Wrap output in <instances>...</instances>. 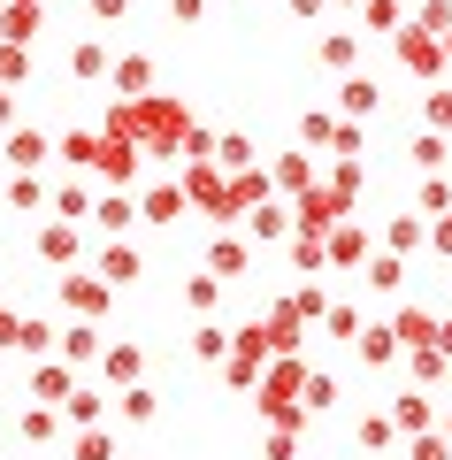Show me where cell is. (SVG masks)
Returning <instances> with one entry per match:
<instances>
[{
	"label": "cell",
	"instance_id": "obj_1",
	"mask_svg": "<svg viewBox=\"0 0 452 460\" xmlns=\"http://www.w3.org/2000/svg\"><path fill=\"white\" fill-rule=\"evenodd\" d=\"M100 131L130 138L138 154H184V138H192V115H184V100H169V93H138V100H115Z\"/></svg>",
	"mask_w": 452,
	"mask_h": 460
},
{
	"label": "cell",
	"instance_id": "obj_2",
	"mask_svg": "<svg viewBox=\"0 0 452 460\" xmlns=\"http://www.w3.org/2000/svg\"><path fill=\"white\" fill-rule=\"evenodd\" d=\"M391 39H399V62H406V77H421V84H437V77H445V39H437V31L406 23V31H391Z\"/></svg>",
	"mask_w": 452,
	"mask_h": 460
},
{
	"label": "cell",
	"instance_id": "obj_3",
	"mask_svg": "<svg viewBox=\"0 0 452 460\" xmlns=\"http://www.w3.org/2000/svg\"><path fill=\"white\" fill-rule=\"evenodd\" d=\"M353 361H360V368H391V361H406L399 330H391V323H360V338H353Z\"/></svg>",
	"mask_w": 452,
	"mask_h": 460
},
{
	"label": "cell",
	"instance_id": "obj_4",
	"mask_svg": "<svg viewBox=\"0 0 452 460\" xmlns=\"http://www.w3.org/2000/svg\"><path fill=\"white\" fill-rule=\"evenodd\" d=\"M323 261H330V269H360V261H368V223H353V215H345V223L323 238Z\"/></svg>",
	"mask_w": 452,
	"mask_h": 460
},
{
	"label": "cell",
	"instance_id": "obj_5",
	"mask_svg": "<svg viewBox=\"0 0 452 460\" xmlns=\"http://www.w3.org/2000/svg\"><path fill=\"white\" fill-rule=\"evenodd\" d=\"M138 277H146V253L123 246V238H108V246H100V284H108V292H123V284H138Z\"/></svg>",
	"mask_w": 452,
	"mask_h": 460
},
{
	"label": "cell",
	"instance_id": "obj_6",
	"mask_svg": "<svg viewBox=\"0 0 452 460\" xmlns=\"http://www.w3.org/2000/svg\"><path fill=\"white\" fill-rule=\"evenodd\" d=\"M384 414L399 422V438H421V429H437V399H430V392H414V384H406V392L391 399Z\"/></svg>",
	"mask_w": 452,
	"mask_h": 460
},
{
	"label": "cell",
	"instance_id": "obj_7",
	"mask_svg": "<svg viewBox=\"0 0 452 460\" xmlns=\"http://www.w3.org/2000/svg\"><path fill=\"white\" fill-rule=\"evenodd\" d=\"M376 108H384V93H376V77H360V69H353V77L338 84V123H368Z\"/></svg>",
	"mask_w": 452,
	"mask_h": 460
},
{
	"label": "cell",
	"instance_id": "obj_8",
	"mask_svg": "<svg viewBox=\"0 0 452 460\" xmlns=\"http://www.w3.org/2000/svg\"><path fill=\"white\" fill-rule=\"evenodd\" d=\"M100 376H108L115 392H130V384H146V353L138 345H108V353H100Z\"/></svg>",
	"mask_w": 452,
	"mask_h": 460
},
{
	"label": "cell",
	"instance_id": "obj_9",
	"mask_svg": "<svg viewBox=\"0 0 452 460\" xmlns=\"http://www.w3.org/2000/svg\"><path fill=\"white\" fill-rule=\"evenodd\" d=\"M208 277H223V284L253 277V246H245V238H215V253H208Z\"/></svg>",
	"mask_w": 452,
	"mask_h": 460
},
{
	"label": "cell",
	"instance_id": "obj_10",
	"mask_svg": "<svg viewBox=\"0 0 452 460\" xmlns=\"http://www.w3.org/2000/svg\"><path fill=\"white\" fill-rule=\"evenodd\" d=\"M0 154H8V169H16V177H31V169L39 162H47V131H23V123H16V131H8V146H0Z\"/></svg>",
	"mask_w": 452,
	"mask_h": 460
},
{
	"label": "cell",
	"instance_id": "obj_11",
	"mask_svg": "<svg viewBox=\"0 0 452 460\" xmlns=\"http://www.w3.org/2000/svg\"><path fill=\"white\" fill-rule=\"evenodd\" d=\"M391 330H399L406 353H414V345H437V307H414V299H406V307L391 314Z\"/></svg>",
	"mask_w": 452,
	"mask_h": 460
},
{
	"label": "cell",
	"instance_id": "obj_12",
	"mask_svg": "<svg viewBox=\"0 0 452 460\" xmlns=\"http://www.w3.org/2000/svg\"><path fill=\"white\" fill-rule=\"evenodd\" d=\"M77 246H84L77 223H47V230H39V261H47V269H69V261H77Z\"/></svg>",
	"mask_w": 452,
	"mask_h": 460
},
{
	"label": "cell",
	"instance_id": "obj_13",
	"mask_svg": "<svg viewBox=\"0 0 452 460\" xmlns=\"http://www.w3.org/2000/svg\"><path fill=\"white\" fill-rule=\"evenodd\" d=\"M54 353H62L69 368H84V361H100V353H108V345H100V330H93V323H69L62 338H54Z\"/></svg>",
	"mask_w": 452,
	"mask_h": 460
},
{
	"label": "cell",
	"instance_id": "obj_14",
	"mask_svg": "<svg viewBox=\"0 0 452 460\" xmlns=\"http://www.w3.org/2000/svg\"><path fill=\"white\" fill-rule=\"evenodd\" d=\"M62 307H77L93 323V314H108V284L100 277H62Z\"/></svg>",
	"mask_w": 452,
	"mask_h": 460
},
{
	"label": "cell",
	"instance_id": "obj_15",
	"mask_svg": "<svg viewBox=\"0 0 452 460\" xmlns=\"http://www.w3.org/2000/svg\"><path fill=\"white\" fill-rule=\"evenodd\" d=\"M108 84H115V100H138L154 84V62L146 54H123V62H108Z\"/></svg>",
	"mask_w": 452,
	"mask_h": 460
},
{
	"label": "cell",
	"instance_id": "obj_16",
	"mask_svg": "<svg viewBox=\"0 0 452 460\" xmlns=\"http://www.w3.org/2000/svg\"><path fill=\"white\" fill-rule=\"evenodd\" d=\"M31 392H39V399H47V407H54V414H62V399H69V392H77V376H69V361H39V368H31Z\"/></svg>",
	"mask_w": 452,
	"mask_h": 460
},
{
	"label": "cell",
	"instance_id": "obj_17",
	"mask_svg": "<svg viewBox=\"0 0 452 460\" xmlns=\"http://www.w3.org/2000/svg\"><path fill=\"white\" fill-rule=\"evenodd\" d=\"M0 39H8V47H31L39 39V0H8V8H0Z\"/></svg>",
	"mask_w": 452,
	"mask_h": 460
},
{
	"label": "cell",
	"instance_id": "obj_18",
	"mask_svg": "<svg viewBox=\"0 0 452 460\" xmlns=\"http://www.w3.org/2000/svg\"><path fill=\"white\" fill-rule=\"evenodd\" d=\"M414 246H430V223H421V215H391V223H384V253L406 261Z\"/></svg>",
	"mask_w": 452,
	"mask_h": 460
},
{
	"label": "cell",
	"instance_id": "obj_19",
	"mask_svg": "<svg viewBox=\"0 0 452 460\" xmlns=\"http://www.w3.org/2000/svg\"><path fill=\"white\" fill-rule=\"evenodd\" d=\"M269 184H276V192H307V184H315V154H276Z\"/></svg>",
	"mask_w": 452,
	"mask_h": 460
},
{
	"label": "cell",
	"instance_id": "obj_20",
	"mask_svg": "<svg viewBox=\"0 0 452 460\" xmlns=\"http://www.w3.org/2000/svg\"><path fill=\"white\" fill-rule=\"evenodd\" d=\"M406 376H414V392H430V384L452 376V361L437 353V345H414V353H406Z\"/></svg>",
	"mask_w": 452,
	"mask_h": 460
},
{
	"label": "cell",
	"instance_id": "obj_21",
	"mask_svg": "<svg viewBox=\"0 0 452 460\" xmlns=\"http://www.w3.org/2000/svg\"><path fill=\"white\" fill-rule=\"evenodd\" d=\"M8 353H31V361H47V353H54V323L23 314V323H16V338H8Z\"/></svg>",
	"mask_w": 452,
	"mask_h": 460
},
{
	"label": "cell",
	"instance_id": "obj_22",
	"mask_svg": "<svg viewBox=\"0 0 452 460\" xmlns=\"http://www.w3.org/2000/svg\"><path fill=\"white\" fill-rule=\"evenodd\" d=\"M62 414H69V422H77V429H93L100 414H108V392H100V384H77V392L62 399Z\"/></svg>",
	"mask_w": 452,
	"mask_h": 460
},
{
	"label": "cell",
	"instance_id": "obj_23",
	"mask_svg": "<svg viewBox=\"0 0 452 460\" xmlns=\"http://www.w3.org/2000/svg\"><path fill=\"white\" fill-rule=\"evenodd\" d=\"M360 269H368V284H376V299H391V292H406V261H399V253H368V261H360Z\"/></svg>",
	"mask_w": 452,
	"mask_h": 460
},
{
	"label": "cell",
	"instance_id": "obj_24",
	"mask_svg": "<svg viewBox=\"0 0 452 460\" xmlns=\"http://www.w3.org/2000/svg\"><path fill=\"white\" fill-rule=\"evenodd\" d=\"M353 438L368 445V453H391V445H399V422H391V414L376 407V414H360V422H353Z\"/></svg>",
	"mask_w": 452,
	"mask_h": 460
},
{
	"label": "cell",
	"instance_id": "obj_25",
	"mask_svg": "<svg viewBox=\"0 0 452 460\" xmlns=\"http://www.w3.org/2000/svg\"><path fill=\"white\" fill-rule=\"evenodd\" d=\"M406 162H414V169H421V177H437V169H445V162H452V138H437V131H421V138H414V146H406Z\"/></svg>",
	"mask_w": 452,
	"mask_h": 460
},
{
	"label": "cell",
	"instance_id": "obj_26",
	"mask_svg": "<svg viewBox=\"0 0 452 460\" xmlns=\"http://www.w3.org/2000/svg\"><path fill=\"white\" fill-rule=\"evenodd\" d=\"M414 215H421V223H430V215H452V177H445V169H437V177H421Z\"/></svg>",
	"mask_w": 452,
	"mask_h": 460
},
{
	"label": "cell",
	"instance_id": "obj_27",
	"mask_svg": "<svg viewBox=\"0 0 452 460\" xmlns=\"http://www.w3.org/2000/svg\"><path fill=\"white\" fill-rule=\"evenodd\" d=\"M93 223L108 230V238H123V230H130V192H100L93 199Z\"/></svg>",
	"mask_w": 452,
	"mask_h": 460
},
{
	"label": "cell",
	"instance_id": "obj_28",
	"mask_svg": "<svg viewBox=\"0 0 452 460\" xmlns=\"http://www.w3.org/2000/svg\"><path fill=\"white\" fill-rule=\"evenodd\" d=\"M421 131L452 138V93H445V84H430V93H421Z\"/></svg>",
	"mask_w": 452,
	"mask_h": 460
},
{
	"label": "cell",
	"instance_id": "obj_29",
	"mask_svg": "<svg viewBox=\"0 0 452 460\" xmlns=\"http://www.w3.org/2000/svg\"><path fill=\"white\" fill-rule=\"evenodd\" d=\"M138 208H146V223H177V215H184V192H177V184H154Z\"/></svg>",
	"mask_w": 452,
	"mask_h": 460
},
{
	"label": "cell",
	"instance_id": "obj_30",
	"mask_svg": "<svg viewBox=\"0 0 452 460\" xmlns=\"http://www.w3.org/2000/svg\"><path fill=\"white\" fill-rule=\"evenodd\" d=\"M115 414H123V422H154V414H162V399L146 392V384H130V392H115Z\"/></svg>",
	"mask_w": 452,
	"mask_h": 460
},
{
	"label": "cell",
	"instance_id": "obj_31",
	"mask_svg": "<svg viewBox=\"0 0 452 460\" xmlns=\"http://www.w3.org/2000/svg\"><path fill=\"white\" fill-rule=\"evenodd\" d=\"M69 69H77L84 84H100V77H108V47H100V39H77V54H69Z\"/></svg>",
	"mask_w": 452,
	"mask_h": 460
},
{
	"label": "cell",
	"instance_id": "obj_32",
	"mask_svg": "<svg viewBox=\"0 0 452 460\" xmlns=\"http://www.w3.org/2000/svg\"><path fill=\"white\" fill-rule=\"evenodd\" d=\"M245 230H253V238H284V230H291V208H276V199H261V208L245 215Z\"/></svg>",
	"mask_w": 452,
	"mask_h": 460
},
{
	"label": "cell",
	"instance_id": "obj_33",
	"mask_svg": "<svg viewBox=\"0 0 452 460\" xmlns=\"http://www.w3.org/2000/svg\"><path fill=\"white\" fill-rule=\"evenodd\" d=\"M315 54H323L330 69H345V77H353V62H360V39H353V31H330V39H323Z\"/></svg>",
	"mask_w": 452,
	"mask_h": 460
},
{
	"label": "cell",
	"instance_id": "obj_34",
	"mask_svg": "<svg viewBox=\"0 0 452 460\" xmlns=\"http://www.w3.org/2000/svg\"><path fill=\"white\" fill-rule=\"evenodd\" d=\"M69 460H115V429H77V445H69Z\"/></svg>",
	"mask_w": 452,
	"mask_h": 460
},
{
	"label": "cell",
	"instance_id": "obj_35",
	"mask_svg": "<svg viewBox=\"0 0 452 460\" xmlns=\"http://www.w3.org/2000/svg\"><path fill=\"white\" fill-rule=\"evenodd\" d=\"M62 162L69 169H100V131H69L62 138Z\"/></svg>",
	"mask_w": 452,
	"mask_h": 460
},
{
	"label": "cell",
	"instance_id": "obj_36",
	"mask_svg": "<svg viewBox=\"0 0 452 460\" xmlns=\"http://www.w3.org/2000/svg\"><path fill=\"white\" fill-rule=\"evenodd\" d=\"M215 299H223V277H192V284H184V307H192L199 323L215 314Z\"/></svg>",
	"mask_w": 452,
	"mask_h": 460
},
{
	"label": "cell",
	"instance_id": "obj_37",
	"mask_svg": "<svg viewBox=\"0 0 452 460\" xmlns=\"http://www.w3.org/2000/svg\"><path fill=\"white\" fill-rule=\"evenodd\" d=\"M299 399H307V422H315V414H330V407H338V376H323V368H315Z\"/></svg>",
	"mask_w": 452,
	"mask_h": 460
},
{
	"label": "cell",
	"instance_id": "obj_38",
	"mask_svg": "<svg viewBox=\"0 0 452 460\" xmlns=\"http://www.w3.org/2000/svg\"><path fill=\"white\" fill-rule=\"evenodd\" d=\"M360 16H368V31H406V8H399V0H360Z\"/></svg>",
	"mask_w": 452,
	"mask_h": 460
},
{
	"label": "cell",
	"instance_id": "obj_39",
	"mask_svg": "<svg viewBox=\"0 0 452 460\" xmlns=\"http://www.w3.org/2000/svg\"><path fill=\"white\" fill-rule=\"evenodd\" d=\"M299 138H307V146H330V138H338V115H330V108H307V115H299Z\"/></svg>",
	"mask_w": 452,
	"mask_h": 460
},
{
	"label": "cell",
	"instance_id": "obj_40",
	"mask_svg": "<svg viewBox=\"0 0 452 460\" xmlns=\"http://www.w3.org/2000/svg\"><path fill=\"white\" fill-rule=\"evenodd\" d=\"M215 162H223L230 177H238V169H253V138H238V131H230V138H215Z\"/></svg>",
	"mask_w": 452,
	"mask_h": 460
},
{
	"label": "cell",
	"instance_id": "obj_41",
	"mask_svg": "<svg viewBox=\"0 0 452 460\" xmlns=\"http://www.w3.org/2000/svg\"><path fill=\"white\" fill-rule=\"evenodd\" d=\"M406 23H421V31L445 39V31H452V0H414V16H406Z\"/></svg>",
	"mask_w": 452,
	"mask_h": 460
},
{
	"label": "cell",
	"instance_id": "obj_42",
	"mask_svg": "<svg viewBox=\"0 0 452 460\" xmlns=\"http://www.w3.org/2000/svg\"><path fill=\"white\" fill-rule=\"evenodd\" d=\"M192 353H199V361H223V353H230V330L223 323H199L192 330Z\"/></svg>",
	"mask_w": 452,
	"mask_h": 460
},
{
	"label": "cell",
	"instance_id": "obj_43",
	"mask_svg": "<svg viewBox=\"0 0 452 460\" xmlns=\"http://www.w3.org/2000/svg\"><path fill=\"white\" fill-rule=\"evenodd\" d=\"M291 307H299V314H307V323H323V314H330V299H323V284H291Z\"/></svg>",
	"mask_w": 452,
	"mask_h": 460
},
{
	"label": "cell",
	"instance_id": "obj_44",
	"mask_svg": "<svg viewBox=\"0 0 452 460\" xmlns=\"http://www.w3.org/2000/svg\"><path fill=\"white\" fill-rule=\"evenodd\" d=\"M77 215H93V199H84V184H62L54 192V223H77Z\"/></svg>",
	"mask_w": 452,
	"mask_h": 460
},
{
	"label": "cell",
	"instance_id": "obj_45",
	"mask_svg": "<svg viewBox=\"0 0 452 460\" xmlns=\"http://www.w3.org/2000/svg\"><path fill=\"white\" fill-rule=\"evenodd\" d=\"M16 429H23L31 445H47V438H54V407H23V414H16Z\"/></svg>",
	"mask_w": 452,
	"mask_h": 460
},
{
	"label": "cell",
	"instance_id": "obj_46",
	"mask_svg": "<svg viewBox=\"0 0 452 460\" xmlns=\"http://www.w3.org/2000/svg\"><path fill=\"white\" fill-rule=\"evenodd\" d=\"M23 77H31V54L0 39V84H23Z\"/></svg>",
	"mask_w": 452,
	"mask_h": 460
},
{
	"label": "cell",
	"instance_id": "obj_47",
	"mask_svg": "<svg viewBox=\"0 0 452 460\" xmlns=\"http://www.w3.org/2000/svg\"><path fill=\"white\" fill-rule=\"evenodd\" d=\"M406 460H452V445L437 429H421V438H406Z\"/></svg>",
	"mask_w": 452,
	"mask_h": 460
},
{
	"label": "cell",
	"instance_id": "obj_48",
	"mask_svg": "<svg viewBox=\"0 0 452 460\" xmlns=\"http://www.w3.org/2000/svg\"><path fill=\"white\" fill-rule=\"evenodd\" d=\"M8 208H47V184H39V177H16V184H8Z\"/></svg>",
	"mask_w": 452,
	"mask_h": 460
},
{
	"label": "cell",
	"instance_id": "obj_49",
	"mask_svg": "<svg viewBox=\"0 0 452 460\" xmlns=\"http://www.w3.org/2000/svg\"><path fill=\"white\" fill-rule=\"evenodd\" d=\"M291 269H323V238H299L291 230Z\"/></svg>",
	"mask_w": 452,
	"mask_h": 460
},
{
	"label": "cell",
	"instance_id": "obj_50",
	"mask_svg": "<svg viewBox=\"0 0 452 460\" xmlns=\"http://www.w3.org/2000/svg\"><path fill=\"white\" fill-rule=\"evenodd\" d=\"M323 323H330V338H360V307H330Z\"/></svg>",
	"mask_w": 452,
	"mask_h": 460
},
{
	"label": "cell",
	"instance_id": "obj_51",
	"mask_svg": "<svg viewBox=\"0 0 452 460\" xmlns=\"http://www.w3.org/2000/svg\"><path fill=\"white\" fill-rule=\"evenodd\" d=\"M269 460H299V429H269Z\"/></svg>",
	"mask_w": 452,
	"mask_h": 460
},
{
	"label": "cell",
	"instance_id": "obj_52",
	"mask_svg": "<svg viewBox=\"0 0 452 460\" xmlns=\"http://www.w3.org/2000/svg\"><path fill=\"white\" fill-rule=\"evenodd\" d=\"M430 246H437V253L452 261V215H430Z\"/></svg>",
	"mask_w": 452,
	"mask_h": 460
},
{
	"label": "cell",
	"instance_id": "obj_53",
	"mask_svg": "<svg viewBox=\"0 0 452 460\" xmlns=\"http://www.w3.org/2000/svg\"><path fill=\"white\" fill-rule=\"evenodd\" d=\"M169 16H177V23H199V16H208V0H169Z\"/></svg>",
	"mask_w": 452,
	"mask_h": 460
},
{
	"label": "cell",
	"instance_id": "obj_54",
	"mask_svg": "<svg viewBox=\"0 0 452 460\" xmlns=\"http://www.w3.org/2000/svg\"><path fill=\"white\" fill-rule=\"evenodd\" d=\"M93 16H100V23H123V16H130V0H93Z\"/></svg>",
	"mask_w": 452,
	"mask_h": 460
},
{
	"label": "cell",
	"instance_id": "obj_55",
	"mask_svg": "<svg viewBox=\"0 0 452 460\" xmlns=\"http://www.w3.org/2000/svg\"><path fill=\"white\" fill-rule=\"evenodd\" d=\"M0 131H16V93H0Z\"/></svg>",
	"mask_w": 452,
	"mask_h": 460
},
{
	"label": "cell",
	"instance_id": "obj_56",
	"mask_svg": "<svg viewBox=\"0 0 452 460\" xmlns=\"http://www.w3.org/2000/svg\"><path fill=\"white\" fill-rule=\"evenodd\" d=\"M330 0H291V16H323Z\"/></svg>",
	"mask_w": 452,
	"mask_h": 460
},
{
	"label": "cell",
	"instance_id": "obj_57",
	"mask_svg": "<svg viewBox=\"0 0 452 460\" xmlns=\"http://www.w3.org/2000/svg\"><path fill=\"white\" fill-rule=\"evenodd\" d=\"M437 438H445V445H452V414H445V429H437Z\"/></svg>",
	"mask_w": 452,
	"mask_h": 460
},
{
	"label": "cell",
	"instance_id": "obj_58",
	"mask_svg": "<svg viewBox=\"0 0 452 460\" xmlns=\"http://www.w3.org/2000/svg\"><path fill=\"white\" fill-rule=\"evenodd\" d=\"M445 69H452V31H445Z\"/></svg>",
	"mask_w": 452,
	"mask_h": 460
},
{
	"label": "cell",
	"instance_id": "obj_59",
	"mask_svg": "<svg viewBox=\"0 0 452 460\" xmlns=\"http://www.w3.org/2000/svg\"><path fill=\"white\" fill-rule=\"evenodd\" d=\"M376 460H384V453H376Z\"/></svg>",
	"mask_w": 452,
	"mask_h": 460
}]
</instances>
